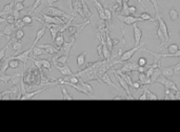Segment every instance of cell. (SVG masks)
<instances>
[{"mask_svg": "<svg viewBox=\"0 0 180 132\" xmlns=\"http://www.w3.org/2000/svg\"><path fill=\"white\" fill-rule=\"evenodd\" d=\"M41 72L42 70L37 68L34 64L29 69L26 68L24 70V72L22 74V80H23L26 92L31 91L34 88H38L40 79H41Z\"/></svg>", "mask_w": 180, "mask_h": 132, "instance_id": "6da1fadb", "label": "cell"}, {"mask_svg": "<svg viewBox=\"0 0 180 132\" xmlns=\"http://www.w3.org/2000/svg\"><path fill=\"white\" fill-rule=\"evenodd\" d=\"M41 13L47 14V15H50V16L60 17V18H62V19H70L71 18V15L66 14L65 12L61 11L60 8H54V6H45V8L42 10Z\"/></svg>", "mask_w": 180, "mask_h": 132, "instance_id": "7a4b0ae2", "label": "cell"}, {"mask_svg": "<svg viewBox=\"0 0 180 132\" xmlns=\"http://www.w3.org/2000/svg\"><path fill=\"white\" fill-rule=\"evenodd\" d=\"M143 45H144V42L143 43H139L138 45L134 46L133 48H131V49H128V50H125L124 53H123L122 55L119 57V59H118V63H122V62H124V61L130 60V59L133 57L134 53H135L137 50H140L141 47H143Z\"/></svg>", "mask_w": 180, "mask_h": 132, "instance_id": "3957f363", "label": "cell"}, {"mask_svg": "<svg viewBox=\"0 0 180 132\" xmlns=\"http://www.w3.org/2000/svg\"><path fill=\"white\" fill-rule=\"evenodd\" d=\"M156 19H157V22H158V27H159V28L161 29V32L163 33V36H164L165 40H167V41H171L170 34H169V29H167V23H165L164 19L161 18V16H160V14H159V11L156 12Z\"/></svg>", "mask_w": 180, "mask_h": 132, "instance_id": "277c9868", "label": "cell"}, {"mask_svg": "<svg viewBox=\"0 0 180 132\" xmlns=\"http://www.w3.org/2000/svg\"><path fill=\"white\" fill-rule=\"evenodd\" d=\"M110 70H111V72H113V74H115V77H116V79H117V81L119 82V84L121 85V87H122L123 89L125 90V93H126V94H128V97H130L131 100H135V98H134L133 95H132V91H131L130 86H128V85L126 84V82H125V81L122 79V78L120 77L119 74H116V72H115V69H114V67H111Z\"/></svg>", "mask_w": 180, "mask_h": 132, "instance_id": "5b68a950", "label": "cell"}, {"mask_svg": "<svg viewBox=\"0 0 180 132\" xmlns=\"http://www.w3.org/2000/svg\"><path fill=\"white\" fill-rule=\"evenodd\" d=\"M30 53H32L31 47H30L28 50H25V51H23V53L11 56V57H8V59H10V60H12V59H16V60L22 62L24 65V69H26V63H28V60H29V58H30Z\"/></svg>", "mask_w": 180, "mask_h": 132, "instance_id": "8992f818", "label": "cell"}, {"mask_svg": "<svg viewBox=\"0 0 180 132\" xmlns=\"http://www.w3.org/2000/svg\"><path fill=\"white\" fill-rule=\"evenodd\" d=\"M116 18L119 20L120 22H122L124 24H128V25H132V24L136 23V22H142L143 20L141 18H138V17L135 16H131V15H128V16H122V15H116Z\"/></svg>", "mask_w": 180, "mask_h": 132, "instance_id": "52a82bcc", "label": "cell"}, {"mask_svg": "<svg viewBox=\"0 0 180 132\" xmlns=\"http://www.w3.org/2000/svg\"><path fill=\"white\" fill-rule=\"evenodd\" d=\"M42 18L43 20L42 21L44 23H51V24H59V25H63L65 23L64 19L60 18V17H54V16H50V15H47V14L41 13Z\"/></svg>", "mask_w": 180, "mask_h": 132, "instance_id": "ba28073f", "label": "cell"}, {"mask_svg": "<svg viewBox=\"0 0 180 132\" xmlns=\"http://www.w3.org/2000/svg\"><path fill=\"white\" fill-rule=\"evenodd\" d=\"M80 15V17L85 21L83 16V13H82V6H81V0H72V15L74 16H77V15ZM88 21V20H86Z\"/></svg>", "mask_w": 180, "mask_h": 132, "instance_id": "9c48e42d", "label": "cell"}, {"mask_svg": "<svg viewBox=\"0 0 180 132\" xmlns=\"http://www.w3.org/2000/svg\"><path fill=\"white\" fill-rule=\"evenodd\" d=\"M123 65L121 68L117 69L118 72H137V68H138V64L137 62H122Z\"/></svg>", "mask_w": 180, "mask_h": 132, "instance_id": "30bf717a", "label": "cell"}, {"mask_svg": "<svg viewBox=\"0 0 180 132\" xmlns=\"http://www.w3.org/2000/svg\"><path fill=\"white\" fill-rule=\"evenodd\" d=\"M155 83H159V84H162L164 87H167V88H170V89H173V90H175V91H177V90H179L178 89V87L176 86V84L173 81H171V80H169L167 78H165V77H161L160 76L158 79L155 81Z\"/></svg>", "mask_w": 180, "mask_h": 132, "instance_id": "8fae6325", "label": "cell"}, {"mask_svg": "<svg viewBox=\"0 0 180 132\" xmlns=\"http://www.w3.org/2000/svg\"><path fill=\"white\" fill-rule=\"evenodd\" d=\"M75 42H76V39H74V38H71V42H63V44L61 45V47L59 48V53L70 57L71 49L74 46Z\"/></svg>", "mask_w": 180, "mask_h": 132, "instance_id": "7c38bea8", "label": "cell"}, {"mask_svg": "<svg viewBox=\"0 0 180 132\" xmlns=\"http://www.w3.org/2000/svg\"><path fill=\"white\" fill-rule=\"evenodd\" d=\"M8 94L11 95V100H20V86L19 85H12V87L8 89Z\"/></svg>", "mask_w": 180, "mask_h": 132, "instance_id": "4fadbf2b", "label": "cell"}, {"mask_svg": "<svg viewBox=\"0 0 180 132\" xmlns=\"http://www.w3.org/2000/svg\"><path fill=\"white\" fill-rule=\"evenodd\" d=\"M37 46H39V47L43 48L45 50V53H49L51 56H55L59 53V49H58L56 46L54 45H51V44H40V45H37Z\"/></svg>", "mask_w": 180, "mask_h": 132, "instance_id": "5bb4252c", "label": "cell"}, {"mask_svg": "<svg viewBox=\"0 0 180 132\" xmlns=\"http://www.w3.org/2000/svg\"><path fill=\"white\" fill-rule=\"evenodd\" d=\"M92 4L95 6V8L97 10L98 14H99L100 20H105V16H104V8L102 6L101 3L98 1V0H91Z\"/></svg>", "mask_w": 180, "mask_h": 132, "instance_id": "9a60e30c", "label": "cell"}, {"mask_svg": "<svg viewBox=\"0 0 180 132\" xmlns=\"http://www.w3.org/2000/svg\"><path fill=\"white\" fill-rule=\"evenodd\" d=\"M100 79H101L102 83H104V84H107V85H110V86H112V87L116 88L118 91H121V93H122V94H124V92H122V89H120L119 87H117V86H116V85L113 83V81L111 80L110 76H109V74H107V72H105V74H102L101 77H100Z\"/></svg>", "mask_w": 180, "mask_h": 132, "instance_id": "2e32d148", "label": "cell"}, {"mask_svg": "<svg viewBox=\"0 0 180 132\" xmlns=\"http://www.w3.org/2000/svg\"><path fill=\"white\" fill-rule=\"evenodd\" d=\"M133 29H134V39H135V46L138 45L141 41V37H142V31L138 27V25L136 23L133 24Z\"/></svg>", "mask_w": 180, "mask_h": 132, "instance_id": "e0dca14e", "label": "cell"}, {"mask_svg": "<svg viewBox=\"0 0 180 132\" xmlns=\"http://www.w3.org/2000/svg\"><path fill=\"white\" fill-rule=\"evenodd\" d=\"M8 41H10V43L12 44V47H13V50L15 51V55H17L19 50L22 48V46H23V42H21L20 40H16L14 37L12 38V39L8 40Z\"/></svg>", "mask_w": 180, "mask_h": 132, "instance_id": "ac0fdd59", "label": "cell"}, {"mask_svg": "<svg viewBox=\"0 0 180 132\" xmlns=\"http://www.w3.org/2000/svg\"><path fill=\"white\" fill-rule=\"evenodd\" d=\"M14 4H15V0H13L12 2H10L8 4L4 6L2 8V11H0V17H3L5 15H12L14 10Z\"/></svg>", "mask_w": 180, "mask_h": 132, "instance_id": "d6986e66", "label": "cell"}, {"mask_svg": "<svg viewBox=\"0 0 180 132\" xmlns=\"http://www.w3.org/2000/svg\"><path fill=\"white\" fill-rule=\"evenodd\" d=\"M47 89V88H40V89L38 90H35V91H33V92H26L24 93V94L21 95L20 100H31V99H33L36 94H38V93L42 92V91H44V90Z\"/></svg>", "mask_w": 180, "mask_h": 132, "instance_id": "ffe728a7", "label": "cell"}, {"mask_svg": "<svg viewBox=\"0 0 180 132\" xmlns=\"http://www.w3.org/2000/svg\"><path fill=\"white\" fill-rule=\"evenodd\" d=\"M55 67L62 74V76H72L73 74V72H72V70L68 66V64L66 65H58V64H56Z\"/></svg>", "mask_w": 180, "mask_h": 132, "instance_id": "44dd1931", "label": "cell"}, {"mask_svg": "<svg viewBox=\"0 0 180 132\" xmlns=\"http://www.w3.org/2000/svg\"><path fill=\"white\" fill-rule=\"evenodd\" d=\"M45 29H47V27L44 26V25H42V27L37 32V34H36V37H35V40H34V42H33V44H32V46H31V48H33L34 46H36L37 45V43H38V41H39L40 39H41L43 36H44V34H45Z\"/></svg>", "mask_w": 180, "mask_h": 132, "instance_id": "7402d4cb", "label": "cell"}, {"mask_svg": "<svg viewBox=\"0 0 180 132\" xmlns=\"http://www.w3.org/2000/svg\"><path fill=\"white\" fill-rule=\"evenodd\" d=\"M14 31H15V27H14V24H8L6 26L4 27V29L2 31V34L4 35V37L8 40L11 39V35L13 34Z\"/></svg>", "mask_w": 180, "mask_h": 132, "instance_id": "603a6c76", "label": "cell"}, {"mask_svg": "<svg viewBox=\"0 0 180 132\" xmlns=\"http://www.w3.org/2000/svg\"><path fill=\"white\" fill-rule=\"evenodd\" d=\"M161 76V68L160 67H157V68L154 69V72H152L151 77H150V80H151V84H154L155 81H156L158 78Z\"/></svg>", "mask_w": 180, "mask_h": 132, "instance_id": "cb8c5ba5", "label": "cell"}, {"mask_svg": "<svg viewBox=\"0 0 180 132\" xmlns=\"http://www.w3.org/2000/svg\"><path fill=\"white\" fill-rule=\"evenodd\" d=\"M64 42V37H63V34L62 33H58L57 36H56L55 40H54V43H55V46L59 49L61 47V45L63 44Z\"/></svg>", "mask_w": 180, "mask_h": 132, "instance_id": "d4e9b609", "label": "cell"}, {"mask_svg": "<svg viewBox=\"0 0 180 132\" xmlns=\"http://www.w3.org/2000/svg\"><path fill=\"white\" fill-rule=\"evenodd\" d=\"M20 78H21V74H11V78H10V81H8V84H11V85H19V82H20Z\"/></svg>", "mask_w": 180, "mask_h": 132, "instance_id": "484cf974", "label": "cell"}, {"mask_svg": "<svg viewBox=\"0 0 180 132\" xmlns=\"http://www.w3.org/2000/svg\"><path fill=\"white\" fill-rule=\"evenodd\" d=\"M105 44H107L109 50H110L111 53H113V48H114V45H113V39L111 38L110 33L109 32L105 33Z\"/></svg>", "mask_w": 180, "mask_h": 132, "instance_id": "4316f807", "label": "cell"}, {"mask_svg": "<svg viewBox=\"0 0 180 132\" xmlns=\"http://www.w3.org/2000/svg\"><path fill=\"white\" fill-rule=\"evenodd\" d=\"M32 51H33V58H37L38 56H40V55H43V53H45V50L43 49V48H41V47H39V46H34V47L32 48Z\"/></svg>", "mask_w": 180, "mask_h": 132, "instance_id": "83f0119b", "label": "cell"}, {"mask_svg": "<svg viewBox=\"0 0 180 132\" xmlns=\"http://www.w3.org/2000/svg\"><path fill=\"white\" fill-rule=\"evenodd\" d=\"M86 55H88V51H84V53L78 55V57H77V66H78L79 68H80L81 66L85 63V57H86Z\"/></svg>", "mask_w": 180, "mask_h": 132, "instance_id": "f1b7e54d", "label": "cell"}, {"mask_svg": "<svg viewBox=\"0 0 180 132\" xmlns=\"http://www.w3.org/2000/svg\"><path fill=\"white\" fill-rule=\"evenodd\" d=\"M40 63H41L42 68L47 69L49 72H52V70H53L52 63H51V62H50L49 60H45V59H41V60H40Z\"/></svg>", "mask_w": 180, "mask_h": 132, "instance_id": "f546056e", "label": "cell"}, {"mask_svg": "<svg viewBox=\"0 0 180 132\" xmlns=\"http://www.w3.org/2000/svg\"><path fill=\"white\" fill-rule=\"evenodd\" d=\"M60 89H61V91H62V94H63L62 99L63 100H74V98L68 92V90H66V88L63 86V84H60Z\"/></svg>", "mask_w": 180, "mask_h": 132, "instance_id": "4dcf8cb0", "label": "cell"}, {"mask_svg": "<svg viewBox=\"0 0 180 132\" xmlns=\"http://www.w3.org/2000/svg\"><path fill=\"white\" fill-rule=\"evenodd\" d=\"M161 74H163V77L165 78H170L174 74V70L173 67H165V68L161 69Z\"/></svg>", "mask_w": 180, "mask_h": 132, "instance_id": "1f68e13d", "label": "cell"}, {"mask_svg": "<svg viewBox=\"0 0 180 132\" xmlns=\"http://www.w3.org/2000/svg\"><path fill=\"white\" fill-rule=\"evenodd\" d=\"M104 16H105V20L109 24L112 25V11H111V8H104Z\"/></svg>", "mask_w": 180, "mask_h": 132, "instance_id": "d6a6232c", "label": "cell"}, {"mask_svg": "<svg viewBox=\"0 0 180 132\" xmlns=\"http://www.w3.org/2000/svg\"><path fill=\"white\" fill-rule=\"evenodd\" d=\"M25 23H24L23 21H22V19L19 18L17 19V20H15V22H14V27H15V31L16 29H22L23 27H25Z\"/></svg>", "mask_w": 180, "mask_h": 132, "instance_id": "836d02e7", "label": "cell"}, {"mask_svg": "<svg viewBox=\"0 0 180 132\" xmlns=\"http://www.w3.org/2000/svg\"><path fill=\"white\" fill-rule=\"evenodd\" d=\"M167 49L169 51V53H175L177 50H179V46L176 43H173V44H170L167 46Z\"/></svg>", "mask_w": 180, "mask_h": 132, "instance_id": "e575fe53", "label": "cell"}, {"mask_svg": "<svg viewBox=\"0 0 180 132\" xmlns=\"http://www.w3.org/2000/svg\"><path fill=\"white\" fill-rule=\"evenodd\" d=\"M14 33H15L14 34V38L16 40H21L24 37V32L22 29H16V31H14Z\"/></svg>", "mask_w": 180, "mask_h": 132, "instance_id": "d590c367", "label": "cell"}, {"mask_svg": "<svg viewBox=\"0 0 180 132\" xmlns=\"http://www.w3.org/2000/svg\"><path fill=\"white\" fill-rule=\"evenodd\" d=\"M119 15L122 16H128V2H122V8H121V13Z\"/></svg>", "mask_w": 180, "mask_h": 132, "instance_id": "8d00e7d4", "label": "cell"}, {"mask_svg": "<svg viewBox=\"0 0 180 132\" xmlns=\"http://www.w3.org/2000/svg\"><path fill=\"white\" fill-rule=\"evenodd\" d=\"M21 19H22V21L25 23L26 26H29V25L32 26V25H33V21H34V20H33V18H32L31 16H29V15H25L23 18H21Z\"/></svg>", "mask_w": 180, "mask_h": 132, "instance_id": "74e56055", "label": "cell"}, {"mask_svg": "<svg viewBox=\"0 0 180 132\" xmlns=\"http://www.w3.org/2000/svg\"><path fill=\"white\" fill-rule=\"evenodd\" d=\"M169 14H170V18L172 19L173 21H177L178 20V12L176 11V10L172 8V10H170Z\"/></svg>", "mask_w": 180, "mask_h": 132, "instance_id": "f35d334b", "label": "cell"}, {"mask_svg": "<svg viewBox=\"0 0 180 132\" xmlns=\"http://www.w3.org/2000/svg\"><path fill=\"white\" fill-rule=\"evenodd\" d=\"M10 78H11V74H0V81L1 82H3L5 85L8 84V81H10Z\"/></svg>", "mask_w": 180, "mask_h": 132, "instance_id": "ab89813d", "label": "cell"}, {"mask_svg": "<svg viewBox=\"0 0 180 132\" xmlns=\"http://www.w3.org/2000/svg\"><path fill=\"white\" fill-rule=\"evenodd\" d=\"M19 66V61L16 60V59H12V60L8 61V67L11 68H17Z\"/></svg>", "mask_w": 180, "mask_h": 132, "instance_id": "60d3db41", "label": "cell"}, {"mask_svg": "<svg viewBox=\"0 0 180 132\" xmlns=\"http://www.w3.org/2000/svg\"><path fill=\"white\" fill-rule=\"evenodd\" d=\"M14 8H15L16 11H18V12H21V11H23V10H26V8L23 6V3L22 2H15V4H14Z\"/></svg>", "mask_w": 180, "mask_h": 132, "instance_id": "b9f144b4", "label": "cell"}, {"mask_svg": "<svg viewBox=\"0 0 180 132\" xmlns=\"http://www.w3.org/2000/svg\"><path fill=\"white\" fill-rule=\"evenodd\" d=\"M81 84H82V86H83V87H84V89H85L86 91H88V92H89L90 94L92 95V92H93V88H92L91 85H90L89 83L82 82V81H81Z\"/></svg>", "mask_w": 180, "mask_h": 132, "instance_id": "7bdbcfd3", "label": "cell"}, {"mask_svg": "<svg viewBox=\"0 0 180 132\" xmlns=\"http://www.w3.org/2000/svg\"><path fill=\"white\" fill-rule=\"evenodd\" d=\"M10 41H8V43L6 45H5L4 47L2 48V49H0V61L2 60L3 58H4V55H5V51H6V49L8 48V46H10Z\"/></svg>", "mask_w": 180, "mask_h": 132, "instance_id": "ee69618b", "label": "cell"}, {"mask_svg": "<svg viewBox=\"0 0 180 132\" xmlns=\"http://www.w3.org/2000/svg\"><path fill=\"white\" fill-rule=\"evenodd\" d=\"M137 64H138V66H145L148 65V60L145 58H143V57H141L137 61Z\"/></svg>", "mask_w": 180, "mask_h": 132, "instance_id": "f6af8a7d", "label": "cell"}, {"mask_svg": "<svg viewBox=\"0 0 180 132\" xmlns=\"http://www.w3.org/2000/svg\"><path fill=\"white\" fill-rule=\"evenodd\" d=\"M173 70H174V74L179 76L180 74V62H178V63L173 67Z\"/></svg>", "mask_w": 180, "mask_h": 132, "instance_id": "bcb514c9", "label": "cell"}, {"mask_svg": "<svg viewBox=\"0 0 180 132\" xmlns=\"http://www.w3.org/2000/svg\"><path fill=\"white\" fill-rule=\"evenodd\" d=\"M97 53H98V56H99L100 60H104V59H103V55H102V46H101V44H98V46H97Z\"/></svg>", "mask_w": 180, "mask_h": 132, "instance_id": "7dc6e473", "label": "cell"}, {"mask_svg": "<svg viewBox=\"0 0 180 132\" xmlns=\"http://www.w3.org/2000/svg\"><path fill=\"white\" fill-rule=\"evenodd\" d=\"M136 12H137V8H136V6H128V15H131V16H134L136 14Z\"/></svg>", "mask_w": 180, "mask_h": 132, "instance_id": "c3c4849f", "label": "cell"}, {"mask_svg": "<svg viewBox=\"0 0 180 132\" xmlns=\"http://www.w3.org/2000/svg\"><path fill=\"white\" fill-rule=\"evenodd\" d=\"M5 20H6V22H8V24H14V22H15V18H14L13 15H8V17L5 18Z\"/></svg>", "mask_w": 180, "mask_h": 132, "instance_id": "681fc988", "label": "cell"}, {"mask_svg": "<svg viewBox=\"0 0 180 132\" xmlns=\"http://www.w3.org/2000/svg\"><path fill=\"white\" fill-rule=\"evenodd\" d=\"M131 88H133V89L135 90H138L141 88V84L139 83V81H137V82H133V84H132V87Z\"/></svg>", "mask_w": 180, "mask_h": 132, "instance_id": "f907efd6", "label": "cell"}, {"mask_svg": "<svg viewBox=\"0 0 180 132\" xmlns=\"http://www.w3.org/2000/svg\"><path fill=\"white\" fill-rule=\"evenodd\" d=\"M12 15L14 16V18H15V20H17V19L20 18V12L18 11H16L15 8L13 10V13H12Z\"/></svg>", "mask_w": 180, "mask_h": 132, "instance_id": "816d5d0a", "label": "cell"}, {"mask_svg": "<svg viewBox=\"0 0 180 132\" xmlns=\"http://www.w3.org/2000/svg\"><path fill=\"white\" fill-rule=\"evenodd\" d=\"M152 2V4L154 6V8H155V11L156 12H158L159 11V8H158V3H157V0H150Z\"/></svg>", "mask_w": 180, "mask_h": 132, "instance_id": "f5cc1de1", "label": "cell"}, {"mask_svg": "<svg viewBox=\"0 0 180 132\" xmlns=\"http://www.w3.org/2000/svg\"><path fill=\"white\" fill-rule=\"evenodd\" d=\"M57 1H59V0H47V6H52L53 3L57 2Z\"/></svg>", "mask_w": 180, "mask_h": 132, "instance_id": "db71d44e", "label": "cell"}, {"mask_svg": "<svg viewBox=\"0 0 180 132\" xmlns=\"http://www.w3.org/2000/svg\"><path fill=\"white\" fill-rule=\"evenodd\" d=\"M138 100H140V101L146 100V93H145V91H144V90H143V93H142V95H140V97H139Z\"/></svg>", "mask_w": 180, "mask_h": 132, "instance_id": "11a10c76", "label": "cell"}, {"mask_svg": "<svg viewBox=\"0 0 180 132\" xmlns=\"http://www.w3.org/2000/svg\"><path fill=\"white\" fill-rule=\"evenodd\" d=\"M137 1H138V2L140 3L141 6H142V8H143V10H144V11H148V8H146V6H144V3L142 2V1H141V0H137Z\"/></svg>", "mask_w": 180, "mask_h": 132, "instance_id": "9f6ffc18", "label": "cell"}, {"mask_svg": "<svg viewBox=\"0 0 180 132\" xmlns=\"http://www.w3.org/2000/svg\"><path fill=\"white\" fill-rule=\"evenodd\" d=\"M5 22H6V20L4 17H0V23H5Z\"/></svg>", "mask_w": 180, "mask_h": 132, "instance_id": "6f0895ef", "label": "cell"}, {"mask_svg": "<svg viewBox=\"0 0 180 132\" xmlns=\"http://www.w3.org/2000/svg\"><path fill=\"white\" fill-rule=\"evenodd\" d=\"M118 43H119V40H118V39H114V40H113V45H114V46H115L116 44H118Z\"/></svg>", "mask_w": 180, "mask_h": 132, "instance_id": "680465c9", "label": "cell"}, {"mask_svg": "<svg viewBox=\"0 0 180 132\" xmlns=\"http://www.w3.org/2000/svg\"><path fill=\"white\" fill-rule=\"evenodd\" d=\"M24 0H15V2H23Z\"/></svg>", "mask_w": 180, "mask_h": 132, "instance_id": "91938a15", "label": "cell"}, {"mask_svg": "<svg viewBox=\"0 0 180 132\" xmlns=\"http://www.w3.org/2000/svg\"><path fill=\"white\" fill-rule=\"evenodd\" d=\"M98 1H99V2L101 3V4H102V3H104V2H105V0H98Z\"/></svg>", "mask_w": 180, "mask_h": 132, "instance_id": "94428289", "label": "cell"}, {"mask_svg": "<svg viewBox=\"0 0 180 132\" xmlns=\"http://www.w3.org/2000/svg\"><path fill=\"white\" fill-rule=\"evenodd\" d=\"M0 100H2V92H0Z\"/></svg>", "mask_w": 180, "mask_h": 132, "instance_id": "6125c7cd", "label": "cell"}, {"mask_svg": "<svg viewBox=\"0 0 180 132\" xmlns=\"http://www.w3.org/2000/svg\"><path fill=\"white\" fill-rule=\"evenodd\" d=\"M0 37H4V35H3L2 33H0Z\"/></svg>", "mask_w": 180, "mask_h": 132, "instance_id": "be15d7a7", "label": "cell"}, {"mask_svg": "<svg viewBox=\"0 0 180 132\" xmlns=\"http://www.w3.org/2000/svg\"><path fill=\"white\" fill-rule=\"evenodd\" d=\"M0 33H2V32H1V31H0Z\"/></svg>", "mask_w": 180, "mask_h": 132, "instance_id": "e7e4bbea", "label": "cell"}]
</instances>
